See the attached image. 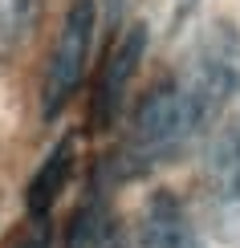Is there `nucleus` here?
I'll list each match as a JSON object with an SVG mask.
<instances>
[{
	"mask_svg": "<svg viewBox=\"0 0 240 248\" xmlns=\"http://www.w3.org/2000/svg\"><path fill=\"white\" fill-rule=\"evenodd\" d=\"M240 94V37L232 25H212L187 49L175 74H167L134 106L130 126L114 155L98 167L110 179H134L179 159Z\"/></svg>",
	"mask_w": 240,
	"mask_h": 248,
	"instance_id": "f257e3e1",
	"label": "nucleus"
},
{
	"mask_svg": "<svg viewBox=\"0 0 240 248\" xmlns=\"http://www.w3.org/2000/svg\"><path fill=\"white\" fill-rule=\"evenodd\" d=\"M127 8H130V0H106V25H110V29H122Z\"/></svg>",
	"mask_w": 240,
	"mask_h": 248,
	"instance_id": "9d476101",
	"label": "nucleus"
},
{
	"mask_svg": "<svg viewBox=\"0 0 240 248\" xmlns=\"http://www.w3.org/2000/svg\"><path fill=\"white\" fill-rule=\"evenodd\" d=\"M143 49H147V25H143V20L127 25L114 37L110 53L102 61V74L94 81V102H90L94 130H110L114 126V118H118V110H122V98H127V86H130L134 69H139V61H143Z\"/></svg>",
	"mask_w": 240,
	"mask_h": 248,
	"instance_id": "20e7f679",
	"label": "nucleus"
},
{
	"mask_svg": "<svg viewBox=\"0 0 240 248\" xmlns=\"http://www.w3.org/2000/svg\"><path fill=\"white\" fill-rule=\"evenodd\" d=\"M134 248H204L195 224L187 220V208L171 191H155L139 216Z\"/></svg>",
	"mask_w": 240,
	"mask_h": 248,
	"instance_id": "39448f33",
	"label": "nucleus"
},
{
	"mask_svg": "<svg viewBox=\"0 0 240 248\" xmlns=\"http://www.w3.org/2000/svg\"><path fill=\"white\" fill-rule=\"evenodd\" d=\"M204 208L212 220V232L224 244L240 248V114L216 130L212 147H208Z\"/></svg>",
	"mask_w": 240,
	"mask_h": 248,
	"instance_id": "7ed1b4c3",
	"label": "nucleus"
},
{
	"mask_svg": "<svg viewBox=\"0 0 240 248\" xmlns=\"http://www.w3.org/2000/svg\"><path fill=\"white\" fill-rule=\"evenodd\" d=\"M8 248H49V220H29Z\"/></svg>",
	"mask_w": 240,
	"mask_h": 248,
	"instance_id": "1a4fd4ad",
	"label": "nucleus"
},
{
	"mask_svg": "<svg viewBox=\"0 0 240 248\" xmlns=\"http://www.w3.org/2000/svg\"><path fill=\"white\" fill-rule=\"evenodd\" d=\"M74 159H78V134H65V139L45 155V163L37 167V175L29 179V191H25L29 220H49L53 203L61 200L69 175H74Z\"/></svg>",
	"mask_w": 240,
	"mask_h": 248,
	"instance_id": "0eeeda50",
	"label": "nucleus"
},
{
	"mask_svg": "<svg viewBox=\"0 0 240 248\" xmlns=\"http://www.w3.org/2000/svg\"><path fill=\"white\" fill-rule=\"evenodd\" d=\"M65 248H122V228H118V212H114L102 179L94 175L90 195L78 203L74 220L65 228Z\"/></svg>",
	"mask_w": 240,
	"mask_h": 248,
	"instance_id": "423d86ee",
	"label": "nucleus"
},
{
	"mask_svg": "<svg viewBox=\"0 0 240 248\" xmlns=\"http://www.w3.org/2000/svg\"><path fill=\"white\" fill-rule=\"evenodd\" d=\"M94 25H98V4L94 0H69L57 45L49 53L45 86H41V114L45 118H57L65 110V102L74 98V90L81 86V74H86V61H90V45H94Z\"/></svg>",
	"mask_w": 240,
	"mask_h": 248,
	"instance_id": "f03ea898",
	"label": "nucleus"
},
{
	"mask_svg": "<svg viewBox=\"0 0 240 248\" xmlns=\"http://www.w3.org/2000/svg\"><path fill=\"white\" fill-rule=\"evenodd\" d=\"M41 20V0H0V61L16 57Z\"/></svg>",
	"mask_w": 240,
	"mask_h": 248,
	"instance_id": "6e6552de",
	"label": "nucleus"
}]
</instances>
